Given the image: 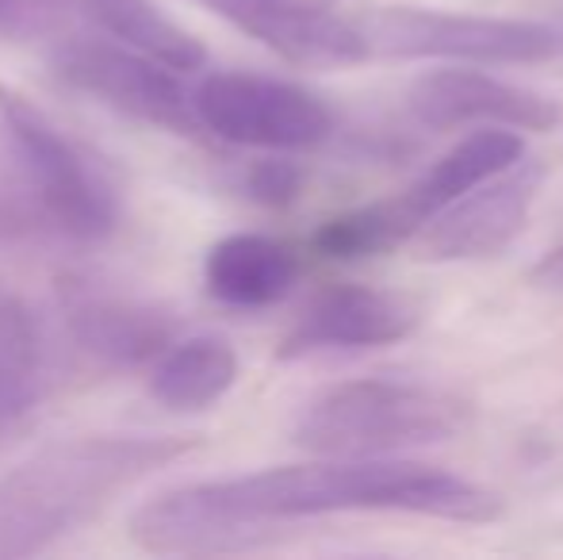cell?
<instances>
[{
	"mask_svg": "<svg viewBox=\"0 0 563 560\" xmlns=\"http://www.w3.org/2000/svg\"><path fill=\"white\" fill-rule=\"evenodd\" d=\"M341 510H402L445 523H495L503 499L490 487L415 461L327 457L284 464L253 476L188 484L134 510L131 538L146 553L216 557L238 553L276 523L341 515Z\"/></svg>",
	"mask_w": 563,
	"mask_h": 560,
	"instance_id": "obj_1",
	"label": "cell"
},
{
	"mask_svg": "<svg viewBox=\"0 0 563 560\" xmlns=\"http://www.w3.org/2000/svg\"><path fill=\"white\" fill-rule=\"evenodd\" d=\"M192 446L180 433H89L43 446L0 476V560L38 557L74 538Z\"/></svg>",
	"mask_w": 563,
	"mask_h": 560,
	"instance_id": "obj_2",
	"label": "cell"
},
{
	"mask_svg": "<svg viewBox=\"0 0 563 560\" xmlns=\"http://www.w3.org/2000/svg\"><path fill=\"white\" fill-rule=\"evenodd\" d=\"M115 227L119 196L97 157L0 89V250L97 246Z\"/></svg>",
	"mask_w": 563,
	"mask_h": 560,
	"instance_id": "obj_3",
	"label": "cell"
},
{
	"mask_svg": "<svg viewBox=\"0 0 563 560\" xmlns=\"http://www.w3.org/2000/svg\"><path fill=\"white\" fill-rule=\"evenodd\" d=\"M472 422V404L452 392L410 381H345L303 407L296 446L319 457H391L415 446L452 441Z\"/></svg>",
	"mask_w": 563,
	"mask_h": 560,
	"instance_id": "obj_4",
	"label": "cell"
},
{
	"mask_svg": "<svg viewBox=\"0 0 563 560\" xmlns=\"http://www.w3.org/2000/svg\"><path fill=\"white\" fill-rule=\"evenodd\" d=\"M372 58H441L475 66H529L563 54L552 23L460 15L433 8H372L356 15Z\"/></svg>",
	"mask_w": 563,
	"mask_h": 560,
	"instance_id": "obj_5",
	"label": "cell"
},
{
	"mask_svg": "<svg viewBox=\"0 0 563 560\" xmlns=\"http://www.w3.org/2000/svg\"><path fill=\"white\" fill-rule=\"evenodd\" d=\"M200 128L234 146L311 150L334 135L327 100L288 81L257 74H211L192 92Z\"/></svg>",
	"mask_w": 563,
	"mask_h": 560,
	"instance_id": "obj_6",
	"label": "cell"
},
{
	"mask_svg": "<svg viewBox=\"0 0 563 560\" xmlns=\"http://www.w3.org/2000/svg\"><path fill=\"white\" fill-rule=\"evenodd\" d=\"M54 77L81 97L100 100L119 116H131L150 128L192 135L200 128L192 108V92L177 81V69L115 43H62L51 58Z\"/></svg>",
	"mask_w": 563,
	"mask_h": 560,
	"instance_id": "obj_7",
	"label": "cell"
},
{
	"mask_svg": "<svg viewBox=\"0 0 563 560\" xmlns=\"http://www.w3.org/2000/svg\"><path fill=\"white\" fill-rule=\"evenodd\" d=\"M541 173L537 165H510L498 177L467 188L464 196L449 200L422 223L418 254L426 262H479L495 257L526 231L529 211H533Z\"/></svg>",
	"mask_w": 563,
	"mask_h": 560,
	"instance_id": "obj_8",
	"label": "cell"
},
{
	"mask_svg": "<svg viewBox=\"0 0 563 560\" xmlns=\"http://www.w3.org/2000/svg\"><path fill=\"white\" fill-rule=\"evenodd\" d=\"M200 4L291 66L334 69L372 58L356 20L330 12L327 0H200Z\"/></svg>",
	"mask_w": 563,
	"mask_h": 560,
	"instance_id": "obj_9",
	"label": "cell"
},
{
	"mask_svg": "<svg viewBox=\"0 0 563 560\" xmlns=\"http://www.w3.org/2000/svg\"><path fill=\"white\" fill-rule=\"evenodd\" d=\"M407 108L418 123L433 131L487 123L514 131H552L563 120L560 105L544 92L498 81L479 69H433L407 89Z\"/></svg>",
	"mask_w": 563,
	"mask_h": 560,
	"instance_id": "obj_10",
	"label": "cell"
},
{
	"mask_svg": "<svg viewBox=\"0 0 563 560\" xmlns=\"http://www.w3.org/2000/svg\"><path fill=\"white\" fill-rule=\"evenodd\" d=\"M418 304L399 292L368 288V284H338L322 292L296 327L284 334L280 358H311L330 350H376L395 345L418 327Z\"/></svg>",
	"mask_w": 563,
	"mask_h": 560,
	"instance_id": "obj_11",
	"label": "cell"
},
{
	"mask_svg": "<svg viewBox=\"0 0 563 560\" xmlns=\"http://www.w3.org/2000/svg\"><path fill=\"white\" fill-rule=\"evenodd\" d=\"M66 327L74 345L104 369H134L169 345L173 319L154 304L119 296H85L69 307Z\"/></svg>",
	"mask_w": 563,
	"mask_h": 560,
	"instance_id": "obj_12",
	"label": "cell"
},
{
	"mask_svg": "<svg viewBox=\"0 0 563 560\" xmlns=\"http://www.w3.org/2000/svg\"><path fill=\"white\" fill-rule=\"evenodd\" d=\"M203 281L227 307H273L296 288L299 257L288 242L268 234H227L211 246Z\"/></svg>",
	"mask_w": 563,
	"mask_h": 560,
	"instance_id": "obj_13",
	"label": "cell"
},
{
	"mask_svg": "<svg viewBox=\"0 0 563 560\" xmlns=\"http://www.w3.org/2000/svg\"><path fill=\"white\" fill-rule=\"evenodd\" d=\"M238 381V353L227 338L196 334L165 345L150 373V396L169 411H208Z\"/></svg>",
	"mask_w": 563,
	"mask_h": 560,
	"instance_id": "obj_14",
	"label": "cell"
},
{
	"mask_svg": "<svg viewBox=\"0 0 563 560\" xmlns=\"http://www.w3.org/2000/svg\"><path fill=\"white\" fill-rule=\"evenodd\" d=\"M43 396L46 358L38 322L31 307L0 284V433L27 419Z\"/></svg>",
	"mask_w": 563,
	"mask_h": 560,
	"instance_id": "obj_15",
	"label": "cell"
},
{
	"mask_svg": "<svg viewBox=\"0 0 563 560\" xmlns=\"http://www.w3.org/2000/svg\"><path fill=\"white\" fill-rule=\"evenodd\" d=\"M526 157V139L514 128H483L472 131L464 142L449 150L441 162H433V169L418 180L415 188H407V196L418 204L426 219L433 211H441L449 200L464 196L467 188L483 185V180L498 177L503 169L518 165Z\"/></svg>",
	"mask_w": 563,
	"mask_h": 560,
	"instance_id": "obj_16",
	"label": "cell"
},
{
	"mask_svg": "<svg viewBox=\"0 0 563 560\" xmlns=\"http://www.w3.org/2000/svg\"><path fill=\"white\" fill-rule=\"evenodd\" d=\"M81 8L97 20L100 31L177 74H192L208 58L200 39L188 35L177 20H169L154 0H81Z\"/></svg>",
	"mask_w": 563,
	"mask_h": 560,
	"instance_id": "obj_17",
	"label": "cell"
},
{
	"mask_svg": "<svg viewBox=\"0 0 563 560\" xmlns=\"http://www.w3.org/2000/svg\"><path fill=\"white\" fill-rule=\"evenodd\" d=\"M426 216L418 211V204L407 193L395 200L364 204V208L341 211V216L327 219L314 231L311 246L314 254L330 257V262H356V257L387 254V250L410 242L422 231Z\"/></svg>",
	"mask_w": 563,
	"mask_h": 560,
	"instance_id": "obj_18",
	"label": "cell"
},
{
	"mask_svg": "<svg viewBox=\"0 0 563 560\" xmlns=\"http://www.w3.org/2000/svg\"><path fill=\"white\" fill-rule=\"evenodd\" d=\"M74 0H0V39L31 43L46 39L66 23Z\"/></svg>",
	"mask_w": 563,
	"mask_h": 560,
	"instance_id": "obj_19",
	"label": "cell"
},
{
	"mask_svg": "<svg viewBox=\"0 0 563 560\" xmlns=\"http://www.w3.org/2000/svg\"><path fill=\"white\" fill-rule=\"evenodd\" d=\"M299 188H303V173H299V165L280 162V157L257 162L250 173H245V193L261 204H273V208L291 204L299 196Z\"/></svg>",
	"mask_w": 563,
	"mask_h": 560,
	"instance_id": "obj_20",
	"label": "cell"
},
{
	"mask_svg": "<svg viewBox=\"0 0 563 560\" xmlns=\"http://www.w3.org/2000/svg\"><path fill=\"white\" fill-rule=\"evenodd\" d=\"M533 281L549 284V288H560L563 284V246H556L552 254H544V262L533 265Z\"/></svg>",
	"mask_w": 563,
	"mask_h": 560,
	"instance_id": "obj_21",
	"label": "cell"
},
{
	"mask_svg": "<svg viewBox=\"0 0 563 560\" xmlns=\"http://www.w3.org/2000/svg\"><path fill=\"white\" fill-rule=\"evenodd\" d=\"M549 23H552V31H556V35H560V46H563V8H560L556 15H552Z\"/></svg>",
	"mask_w": 563,
	"mask_h": 560,
	"instance_id": "obj_22",
	"label": "cell"
}]
</instances>
